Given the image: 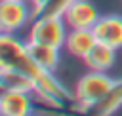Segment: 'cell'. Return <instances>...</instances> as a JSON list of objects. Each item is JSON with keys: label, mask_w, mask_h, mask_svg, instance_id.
<instances>
[{"label": "cell", "mask_w": 122, "mask_h": 116, "mask_svg": "<svg viewBox=\"0 0 122 116\" xmlns=\"http://www.w3.org/2000/svg\"><path fill=\"white\" fill-rule=\"evenodd\" d=\"M0 68H17L29 74L34 82V93L55 108L69 106L76 99L63 87L51 70H46L34 63L27 44L11 32H2L0 36Z\"/></svg>", "instance_id": "6da1fadb"}, {"label": "cell", "mask_w": 122, "mask_h": 116, "mask_svg": "<svg viewBox=\"0 0 122 116\" xmlns=\"http://www.w3.org/2000/svg\"><path fill=\"white\" fill-rule=\"evenodd\" d=\"M114 78L107 76L105 72H99V70H93V72H88L84 74L78 84H76V91H74V97L78 101V108H86L93 103H97L99 99H103L107 95V91L114 86Z\"/></svg>", "instance_id": "7a4b0ae2"}, {"label": "cell", "mask_w": 122, "mask_h": 116, "mask_svg": "<svg viewBox=\"0 0 122 116\" xmlns=\"http://www.w3.org/2000/svg\"><path fill=\"white\" fill-rule=\"evenodd\" d=\"M67 38V23L63 17H36L30 21L29 40L61 48Z\"/></svg>", "instance_id": "3957f363"}, {"label": "cell", "mask_w": 122, "mask_h": 116, "mask_svg": "<svg viewBox=\"0 0 122 116\" xmlns=\"http://www.w3.org/2000/svg\"><path fill=\"white\" fill-rule=\"evenodd\" d=\"M34 4L29 0H2L0 2V27L2 32H15L32 21Z\"/></svg>", "instance_id": "277c9868"}, {"label": "cell", "mask_w": 122, "mask_h": 116, "mask_svg": "<svg viewBox=\"0 0 122 116\" xmlns=\"http://www.w3.org/2000/svg\"><path fill=\"white\" fill-rule=\"evenodd\" d=\"M99 17L101 15H99L97 8L88 0H72L69 10L63 15L67 27H71V29H92Z\"/></svg>", "instance_id": "5b68a950"}, {"label": "cell", "mask_w": 122, "mask_h": 116, "mask_svg": "<svg viewBox=\"0 0 122 116\" xmlns=\"http://www.w3.org/2000/svg\"><path fill=\"white\" fill-rule=\"evenodd\" d=\"M92 29L97 42H103L114 49L122 48V15H101Z\"/></svg>", "instance_id": "8992f818"}, {"label": "cell", "mask_w": 122, "mask_h": 116, "mask_svg": "<svg viewBox=\"0 0 122 116\" xmlns=\"http://www.w3.org/2000/svg\"><path fill=\"white\" fill-rule=\"evenodd\" d=\"M32 112L30 91H2L0 114L4 116H27Z\"/></svg>", "instance_id": "52a82bcc"}, {"label": "cell", "mask_w": 122, "mask_h": 116, "mask_svg": "<svg viewBox=\"0 0 122 116\" xmlns=\"http://www.w3.org/2000/svg\"><path fill=\"white\" fill-rule=\"evenodd\" d=\"M97 38L93 34V29H71L65 38V49L74 57H86L88 51L95 46Z\"/></svg>", "instance_id": "ba28073f"}, {"label": "cell", "mask_w": 122, "mask_h": 116, "mask_svg": "<svg viewBox=\"0 0 122 116\" xmlns=\"http://www.w3.org/2000/svg\"><path fill=\"white\" fill-rule=\"evenodd\" d=\"M122 106V78H118L114 82V86L107 91V95L103 99H99L97 103L82 108V112L88 114H95V116H103V114H112Z\"/></svg>", "instance_id": "9c48e42d"}, {"label": "cell", "mask_w": 122, "mask_h": 116, "mask_svg": "<svg viewBox=\"0 0 122 116\" xmlns=\"http://www.w3.org/2000/svg\"><path fill=\"white\" fill-rule=\"evenodd\" d=\"M27 48H29V53L34 59L36 65H40L46 70L55 72V68L59 67V49L61 48L48 46V44H38V42H30V40L27 42Z\"/></svg>", "instance_id": "30bf717a"}, {"label": "cell", "mask_w": 122, "mask_h": 116, "mask_svg": "<svg viewBox=\"0 0 122 116\" xmlns=\"http://www.w3.org/2000/svg\"><path fill=\"white\" fill-rule=\"evenodd\" d=\"M116 49L103 44V42H95V46L88 51V55L84 57L86 65L92 68V70H99V72H105L109 70L112 65H114V59H116Z\"/></svg>", "instance_id": "8fae6325"}, {"label": "cell", "mask_w": 122, "mask_h": 116, "mask_svg": "<svg viewBox=\"0 0 122 116\" xmlns=\"http://www.w3.org/2000/svg\"><path fill=\"white\" fill-rule=\"evenodd\" d=\"M2 91H34V82L29 74L17 68H0Z\"/></svg>", "instance_id": "7c38bea8"}, {"label": "cell", "mask_w": 122, "mask_h": 116, "mask_svg": "<svg viewBox=\"0 0 122 116\" xmlns=\"http://www.w3.org/2000/svg\"><path fill=\"white\" fill-rule=\"evenodd\" d=\"M72 0H44L42 4L34 6L32 19L36 17H63L65 11L69 10Z\"/></svg>", "instance_id": "4fadbf2b"}, {"label": "cell", "mask_w": 122, "mask_h": 116, "mask_svg": "<svg viewBox=\"0 0 122 116\" xmlns=\"http://www.w3.org/2000/svg\"><path fill=\"white\" fill-rule=\"evenodd\" d=\"M30 2H32V4H34V6H38V4H42V2H44V0H30Z\"/></svg>", "instance_id": "5bb4252c"}]
</instances>
